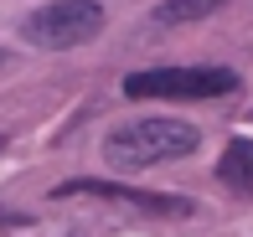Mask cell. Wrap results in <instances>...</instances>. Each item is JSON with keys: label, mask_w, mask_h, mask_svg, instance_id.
I'll return each mask as SVG.
<instances>
[{"label": "cell", "mask_w": 253, "mask_h": 237, "mask_svg": "<svg viewBox=\"0 0 253 237\" xmlns=\"http://www.w3.org/2000/svg\"><path fill=\"white\" fill-rule=\"evenodd\" d=\"M197 144H202L197 124L155 114V119L119 124V129L103 139V160H109L114 170H150V165H166V160H186Z\"/></svg>", "instance_id": "1"}, {"label": "cell", "mask_w": 253, "mask_h": 237, "mask_svg": "<svg viewBox=\"0 0 253 237\" xmlns=\"http://www.w3.org/2000/svg\"><path fill=\"white\" fill-rule=\"evenodd\" d=\"M103 31V5L98 0H52V5L31 10L21 21V36L31 47H47V52H67V47H83Z\"/></svg>", "instance_id": "2"}, {"label": "cell", "mask_w": 253, "mask_h": 237, "mask_svg": "<svg viewBox=\"0 0 253 237\" xmlns=\"http://www.w3.org/2000/svg\"><path fill=\"white\" fill-rule=\"evenodd\" d=\"M233 88H238L233 67H150V72L124 77L129 98H222Z\"/></svg>", "instance_id": "3"}, {"label": "cell", "mask_w": 253, "mask_h": 237, "mask_svg": "<svg viewBox=\"0 0 253 237\" xmlns=\"http://www.w3.org/2000/svg\"><path fill=\"white\" fill-rule=\"evenodd\" d=\"M57 196H103V201H129V206L150 211V217H191V201L186 196H166V191H134V186H119V180H62L57 186Z\"/></svg>", "instance_id": "4"}, {"label": "cell", "mask_w": 253, "mask_h": 237, "mask_svg": "<svg viewBox=\"0 0 253 237\" xmlns=\"http://www.w3.org/2000/svg\"><path fill=\"white\" fill-rule=\"evenodd\" d=\"M217 180H227L233 191H253V139L238 134V139L222 150V160H217Z\"/></svg>", "instance_id": "5"}, {"label": "cell", "mask_w": 253, "mask_h": 237, "mask_svg": "<svg viewBox=\"0 0 253 237\" xmlns=\"http://www.w3.org/2000/svg\"><path fill=\"white\" fill-rule=\"evenodd\" d=\"M217 5H227V0H166V5L155 10V21H160V26H186V21L212 16Z\"/></svg>", "instance_id": "6"}, {"label": "cell", "mask_w": 253, "mask_h": 237, "mask_svg": "<svg viewBox=\"0 0 253 237\" xmlns=\"http://www.w3.org/2000/svg\"><path fill=\"white\" fill-rule=\"evenodd\" d=\"M0 62H5V57H0Z\"/></svg>", "instance_id": "7"}]
</instances>
